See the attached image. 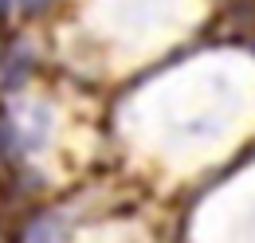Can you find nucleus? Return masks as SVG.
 I'll return each instance as SVG.
<instances>
[{
    "label": "nucleus",
    "instance_id": "nucleus-1",
    "mask_svg": "<svg viewBox=\"0 0 255 243\" xmlns=\"http://www.w3.org/2000/svg\"><path fill=\"white\" fill-rule=\"evenodd\" d=\"M12 4H16V0H0V20H8V12H12Z\"/></svg>",
    "mask_w": 255,
    "mask_h": 243
},
{
    "label": "nucleus",
    "instance_id": "nucleus-2",
    "mask_svg": "<svg viewBox=\"0 0 255 243\" xmlns=\"http://www.w3.org/2000/svg\"><path fill=\"white\" fill-rule=\"evenodd\" d=\"M43 4H47V0H24V8H28V12H39Z\"/></svg>",
    "mask_w": 255,
    "mask_h": 243
}]
</instances>
